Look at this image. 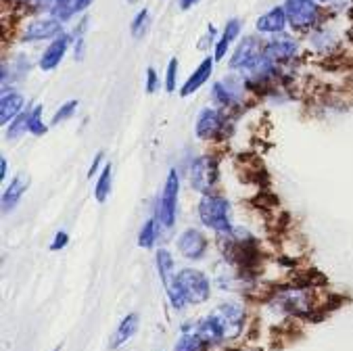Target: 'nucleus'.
Instances as JSON below:
<instances>
[{
    "mask_svg": "<svg viewBox=\"0 0 353 351\" xmlns=\"http://www.w3.org/2000/svg\"><path fill=\"white\" fill-rule=\"evenodd\" d=\"M157 270H159V276H161V283L165 287V293H168V299L172 303V308L176 312L184 310V305L188 303L186 301V295L182 291V285H180V278L178 274L174 272V257L168 249H161L157 253Z\"/></svg>",
    "mask_w": 353,
    "mask_h": 351,
    "instance_id": "nucleus-4",
    "label": "nucleus"
},
{
    "mask_svg": "<svg viewBox=\"0 0 353 351\" xmlns=\"http://www.w3.org/2000/svg\"><path fill=\"white\" fill-rule=\"evenodd\" d=\"M101 161H103V151H99V153H97V157H94V161H92V166H90V170H88V178H94V174H97V170H99Z\"/></svg>",
    "mask_w": 353,
    "mask_h": 351,
    "instance_id": "nucleus-34",
    "label": "nucleus"
},
{
    "mask_svg": "<svg viewBox=\"0 0 353 351\" xmlns=\"http://www.w3.org/2000/svg\"><path fill=\"white\" fill-rule=\"evenodd\" d=\"M297 50H299V42L293 38V36H287V34H276L272 40L265 42V57L270 61H274L276 65L278 63H289L297 57Z\"/></svg>",
    "mask_w": 353,
    "mask_h": 351,
    "instance_id": "nucleus-9",
    "label": "nucleus"
},
{
    "mask_svg": "<svg viewBox=\"0 0 353 351\" xmlns=\"http://www.w3.org/2000/svg\"><path fill=\"white\" fill-rule=\"evenodd\" d=\"M216 241L226 261L236 263L241 270H251L259 261V249L255 237L245 228H230L224 232H216Z\"/></svg>",
    "mask_w": 353,
    "mask_h": 351,
    "instance_id": "nucleus-1",
    "label": "nucleus"
},
{
    "mask_svg": "<svg viewBox=\"0 0 353 351\" xmlns=\"http://www.w3.org/2000/svg\"><path fill=\"white\" fill-rule=\"evenodd\" d=\"M26 130H30V111H23L21 115H17V117L11 121V126H9V130H7V138H9V140H17V138L23 136Z\"/></svg>",
    "mask_w": 353,
    "mask_h": 351,
    "instance_id": "nucleus-25",
    "label": "nucleus"
},
{
    "mask_svg": "<svg viewBox=\"0 0 353 351\" xmlns=\"http://www.w3.org/2000/svg\"><path fill=\"white\" fill-rule=\"evenodd\" d=\"M207 249H209V243H207V239L203 237L201 230L188 228V230H184V232L178 237V251H180L186 259H190V261L203 259L205 253H207Z\"/></svg>",
    "mask_w": 353,
    "mask_h": 351,
    "instance_id": "nucleus-10",
    "label": "nucleus"
},
{
    "mask_svg": "<svg viewBox=\"0 0 353 351\" xmlns=\"http://www.w3.org/2000/svg\"><path fill=\"white\" fill-rule=\"evenodd\" d=\"M199 218L203 222V226L216 230V232H224L230 230V201L222 194H207L199 201Z\"/></svg>",
    "mask_w": 353,
    "mask_h": 351,
    "instance_id": "nucleus-2",
    "label": "nucleus"
},
{
    "mask_svg": "<svg viewBox=\"0 0 353 351\" xmlns=\"http://www.w3.org/2000/svg\"><path fill=\"white\" fill-rule=\"evenodd\" d=\"M214 99H216V103L222 105V107H232V105L236 103L234 90H232L230 86H226L224 82L214 84Z\"/></svg>",
    "mask_w": 353,
    "mask_h": 351,
    "instance_id": "nucleus-26",
    "label": "nucleus"
},
{
    "mask_svg": "<svg viewBox=\"0 0 353 351\" xmlns=\"http://www.w3.org/2000/svg\"><path fill=\"white\" fill-rule=\"evenodd\" d=\"M67 243H69V234H67V232H57V234H54V241H52V245H50V251L65 249Z\"/></svg>",
    "mask_w": 353,
    "mask_h": 351,
    "instance_id": "nucleus-33",
    "label": "nucleus"
},
{
    "mask_svg": "<svg viewBox=\"0 0 353 351\" xmlns=\"http://www.w3.org/2000/svg\"><path fill=\"white\" fill-rule=\"evenodd\" d=\"M178 278H180V285H182V291H184L188 303L201 305L211 297L209 278L203 272L192 270V268H184V270L178 272Z\"/></svg>",
    "mask_w": 353,
    "mask_h": 351,
    "instance_id": "nucleus-7",
    "label": "nucleus"
},
{
    "mask_svg": "<svg viewBox=\"0 0 353 351\" xmlns=\"http://www.w3.org/2000/svg\"><path fill=\"white\" fill-rule=\"evenodd\" d=\"M285 11L289 26L297 32H307L320 21L318 0H285Z\"/></svg>",
    "mask_w": 353,
    "mask_h": 351,
    "instance_id": "nucleus-6",
    "label": "nucleus"
},
{
    "mask_svg": "<svg viewBox=\"0 0 353 351\" xmlns=\"http://www.w3.org/2000/svg\"><path fill=\"white\" fill-rule=\"evenodd\" d=\"M23 103H26L23 94H19V92H5L3 101H0V121L9 123L17 115H21L23 113Z\"/></svg>",
    "mask_w": 353,
    "mask_h": 351,
    "instance_id": "nucleus-20",
    "label": "nucleus"
},
{
    "mask_svg": "<svg viewBox=\"0 0 353 351\" xmlns=\"http://www.w3.org/2000/svg\"><path fill=\"white\" fill-rule=\"evenodd\" d=\"M214 316L222 324V330H224L226 341L236 339L243 332V328H245V310L241 305H236V303H224V305H220L214 312Z\"/></svg>",
    "mask_w": 353,
    "mask_h": 351,
    "instance_id": "nucleus-8",
    "label": "nucleus"
},
{
    "mask_svg": "<svg viewBox=\"0 0 353 351\" xmlns=\"http://www.w3.org/2000/svg\"><path fill=\"white\" fill-rule=\"evenodd\" d=\"M52 351H61V347H57V349H52Z\"/></svg>",
    "mask_w": 353,
    "mask_h": 351,
    "instance_id": "nucleus-38",
    "label": "nucleus"
},
{
    "mask_svg": "<svg viewBox=\"0 0 353 351\" xmlns=\"http://www.w3.org/2000/svg\"><path fill=\"white\" fill-rule=\"evenodd\" d=\"M157 234H159V224L155 218L147 220L140 228V234H138V245L143 249H153L155 241H157Z\"/></svg>",
    "mask_w": 353,
    "mask_h": 351,
    "instance_id": "nucleus-23",
    "label": "nucleus"
},
{
    "mask_svg": "<svg viewBox=\"0 0 353 351\" xmlns=\"http://www.w3.org/2000/svg\"><path fill=\"white\" fill-rule=\"evenodd\" d=\"M196 334L211 347V345H220L226 341L224 337V330H222V324L218 322V318L214 314L205 316L199 324H196Z\"/></svg>",
    "mask_w": 353,
    "mask_h": 351,
    "instance_id": "nucleus-18",
    "label": "nucleus"
},
{
    "mask_svg": "<svg viewBox=\"0 0 353 351\" xmlns=\"http://www.w3.org/2000/svg\"><path fill=\"white\" fill-rule=\"evenodd\" d=\"M287 26H289V19H287L285 7H274L257 19V30L261 34H274L276 36V34H282V30H285Z\"/></svg>",
    "mask_w": 353,
    "mask_h": 351,
    "instance_id": "nucleus-15",
    "label": "nucleus"
},
{
    "mask_svg": "<svg viewBox=\"0 0 353 351\" xmlns=\"http://www.w3.org/2000/svg\"><path fill=\"white\" fill-rule=\"evenodd\" d=\"M138 326H140V316H138V314H128V316L119 322V326L115 328L109 347H111V349L123 347V345L138 332Z\"/></svg>",
    "mask_w": 353,
    "mask_h": 351,
    "instance_id": "nucleus-19",
    "label": "nucleus"
},
{
    "mask_svg": "<svg viewBox=\"0 0 353 351\" xmlns=\"http://www.w3.org/2000/svg\"><path fill=\"white\" fill-rule=\"evenodd\" d=\"M214 63H216V59H211V57H205L203 61H201V65L194 69L192 72V76L184 82V86H182V90H180V94L182 97H190L192 92H196L207 80H209V76H211V72H214Z\"/></svg>",
    "mask_w": 353,
    "mask_h": 351,
    "instance_id": "nucleus-17",
    "label": "nucleus"
},
{
    "mask_svg": "<svg viewBox=\"0 0 353 351\" xmlns=\"http://www.w3.org/2000/svg\"><path fill=\"white\" fill-rule=\"evenodd\" d=\"M30 132L34 136H42L46 134V126L42 121V105H36L32 111H30Z\"/></svg>",
    "mask_w": 353,
    "mask_h": 351,
    "instance_id": "nucleus-28",
    "label": "nucleus"
},
{
    "mask_svg": "<svg viewBox=\"0 0 353 351\" xmlns=\"http://www.w3.org/2000/svg\"><path fill=\"white\" fill-rule=\"evenodd\" d=\"M111 182H113V166L107 163V166L103 168L99 180H97V186H94V199H97L99 203H105V201H107V197H109V192H111Z\"/></svg>",
    "mask_w": 353,
    "mask_h": 351,
    "instance_id": "nucleus-22",
    "label": "nucleus"
},
{
    "mask_svg": "<svg viewBox=\"0 0 353 351\" xmlns=\"http://www.w3.org/2000/svg\"><path fill=\"white\" fill-rule=\"evenodd\" d=\"M224 130V117L218 109H203L196 117L194 132L201 140H214Z\"/></svg>",
    "mask_w": 353,
    "mask_h": 351,
    "instance_id": "nucleus-12",
    "label": "nucleus"
},
{
    "mask_svg": "<svg viewBox=\"0 0 353 351\" xmlns=\"http://www.w3.org/2000/svg\"><path fill=\"white\" fill-rule=\"evenodd\" d=\"M176 78H178V59H172L168 65V80H165V90L174 92L176 90Z\"/></svg>",
    "mask_w": 353,
    "mask_h": 351,
    "instance_id": "nucleus-31",
    "label": "nucleus"
},
{
    "mask_svg": "<svg viewBox=\"0 0 353 351\" xmlns=\"http://www.w3.org/2000/svg\"><path fill=\"white\" fill-rule=\"evenodd\" d=\"M178 192H180V176L176 170H170L163 192L155 207V220H157L159 228H165V230L174 228L176 214H178Z\"/></svg>",
    "mask_w": 353,
    "mask_h": 351,
    "instance_id": "nucleus-3",
    "label": "nucleus"
},
{
    "mask_svg": "<svg viewBox=\"0 0 353 351\" xmlns=\"http://www.w3.org/2000/svg\"><path fill=\"white\" fill-rule=\"evenodd\" d=\"M149 23H151V13L147 11V9H143L140 11L136 17H134V21H132V36L134 38H143L145 34H147V30H149Z\"/></svg>",
    "mask_w": 353,
    "mask_h": 351,
    "instance_id": "nucleus-27",
    "label": "nucleus"
},
{
    "mask_svg": "<svg viewBox=\"0 0 353 351\" xmlns=\"http://www.w3.org/2000/svg\"><path fill=\"white\" fill-rule=\"evenodd\" d=\"M59 34H63L61 21H59V19H40V21H34V23H30V26L26 28L23 38L30 40V42H36V40L57 38Z\"/></svg>",
    "mask_w": 353,
    "mask_h": 351,
    "instance_id": "nucleus-16",
    "label": "nucleus"
},
{
    "mask_svg": "<svg viewBox=\"0 0 353 351\" xmlns=\"http://www.w3.org/2000/svg\"><path fill=\"white\" fill-rule=\"evenodd\" d=\"M220 180L218 161L214 157H196L190 166V186L203 197L216 194V186Z\"/></svg>",
    "mask_w": 353,
    "mask_h": 351,
    "instance_id": "nucleus-5",
    "label": "nucleus"
},
{
    "mask_svg": "<svg viewBox=\"0 0 353 351\" xmlns=\"http://www.w3.org/2000/svg\"><path fill=\"white\" fill-rule=\"evenodd\" d=\"M30 188V176L28 174H17L11 184L7 186V190L3 192V199H0V203H3V212L9 214L13 212V209L17 207V203L21 201L23 192Z\"/></svg>",
    "mask_w": 353,
    "mask_h": 351,
    "instance_id": "nucleus-14",
    "label": "nucleus"
},
{
    "mask_svg": "<svg viewBox=\"0 0 353 351\" xmlns=\"http://www.w3.org/2000/svg\"><path fill=\"white\" fill-rule=\"evenodd\" d=\"M207 347H209V345H207L196 332H184V334L178 339L174 351H207Z\"/></svg>",
    "mask_w": 353,
    "mask_h": 351,
    "instance_id": "nucleus-24",
    "label": "nucleus"
},
{
    "mask_svg": "<svg viewBox=\"0 0 353 351\" xmlns=\"http://www.w3.org/2000/svg\"><path fill=\"white\" fill-rule=\"evenodd\" d=\"M54 19L65 21L74 15V0H54Z\"/></svg>",
    "mask_w": 353,
    "mask_h": 351,
    "instance_id": "nucleus-29",
    "label": "nucleus"
},
{
    "mask_svg": "<svg viewBox=\"0 0 353 351\" xmlns=\"http://www.w3.org/2000/svg\"><path fill=\"white\" fill-rule=\"evenodd\" d=\"M69 44H72V36L65 34V32L59 34V36L48 44V48L42 52V57H40V69H44V72H50V69H54V67L61 63V59L65 57Z\"/></svg>",
    "mask_w": 353,
    "mask_h": 351,
    "instance_id": "nucleus-13",
    "label": "nucleus"
},
{
    "mask_svg": "<svg viewBox=\"0 0 353 351\" xmlns=\"http://www.w3.org/2000/svg\"><path fill=\"white\" fill-rule=\"evenodd\" d=\"M239 34H241V21H239V19H230V21L226 23V30H224V34H222L218 46H216V57H214L216 61H222V59L226 57L228 46L236 40Z\"/></svg>",
    "mask_w": 353,
    "mask_h": 351,
    "instance_id": "nucleus-21",
    "label": "nucleus"
},
{
    "mask_svg": "<svg viewBox=\"0 0 353 351\" xmlns=\"http://www.w3.org/2000/svg\"><path fill=\"white\" fill-rule=\"evenodd\" d=\"M318 3H332V0H318Z\"/></svg>",
    "mask_w": 353,
    "mask_h": 351,
    "instance_id": "nucleus-37",
    "label": "nucleus"
},
{
    "mask_svg": "<svg viewBox=\"0 0 353 351\" xmlns=\"http://www.w3.org/2000/svg\"><path fill=\"white\" fill-rule=\"evenodd\" d=\"M199 3V0H180V9L182 11H188L190 7H194Z\"/></svg>",
    "mask_w": 353,
    "mask_h": 351,
    "instance_id": "nucleus-36",
    "label": "nucleus"
},
{
    "mask_svg": "<svg viewBox=\"0 0 353 351\" xmlns=\"http://www.w3.org/2000/svg\"><path fill=\"white\" fill-rule=\"evenodd\" d=\"M76 109H78V101H67L65 105H61L59 111L52 115V126H59L61 121L69 119V117L76 113Z\"/></svg>",
    "mask_w": 353,
    "mask_h": 351,
    "instance_id": "nucleus-30",
    "label": "nucleus"
},
{
    "mask_svg": "<svg viewBox=\"0 0 353 351\" xmlns=\"http://www.w3.org/2000/svg\"><path fill=\"white\" fill-rule=\"evenodd\" d=\"M157 86H159V78H157V72H155V69L153 67H149L147 69V92L149 94H153L155 90H157Z\"/></svg>",
    "mask_w": 353,
    "mask_h": 351,
    "instance_id": "nucleus-32",
    "label": "nucleus"
},
{
    "mask_svg": "<svg viewBox=\"0 0 353 351\" xmlns=\"http://www.w3.org/2000/svg\"><path fill=\"white\" fill-rule=\"evenodd\" d=\"M261 42L257 38H253V36L245 38L239 44V48L234 50V54L230 59V67L232 69H247L249 65H253L263 54V50H265V44H261Z\"/></svg>",
    "mask_w": 353,
    "mask_h": 351,
    "instance_id": "nucleus-11",
    "label": "nucleus"
},
{
    "mask_svg": "<svg viewBox=\"0 0 353 351\" xmlns=\"http://www.w3.org/2000/svg\"><path fill=\"white\" fill-rule=\"evenodd\" d=\"M7 170H9L7 159H5V157H0V180H5V178H7Z\"/></svg>",
    "mask_w": 353,
    "mask_h": 351,
    "instance_id": "nucleus-35",
    "label": "nucleus"
}]
</instances>
